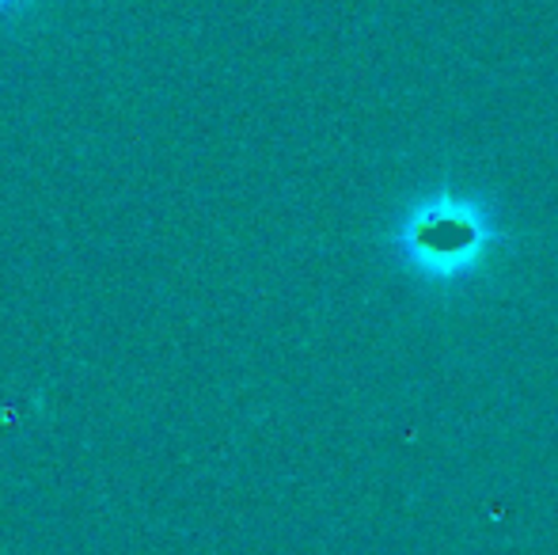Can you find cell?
I'll use <instances>...</instances> for the list:
<instances>
[{"label":"cell","instance_id":"1","mask_svg":"<svg viewBox=\"0 0 558 555\" xmlns=\"http://www.w3.org/2000/svg\"><path fill=\"white\" fill-rule=\"evenodd\" d=\"M501 206L483 191L434 183L414 191L384 225V252L407 281L429 293H468L509 248Z\"/></svg>","mask_w":558,"mask_h":555},{"label":"cell","instance_id":"2","mask_svg":"<svg viewBox=\"0 0 558 555\" xmlns=\"http://www.w3.org/2000/svg\"><path fill=\"white\" fill-rule=\"evenodd\" d=\"M20 0H0V12H8V8H15Z\"/></svg>","mask_w":558,"mask_h":555}]
</instances>
